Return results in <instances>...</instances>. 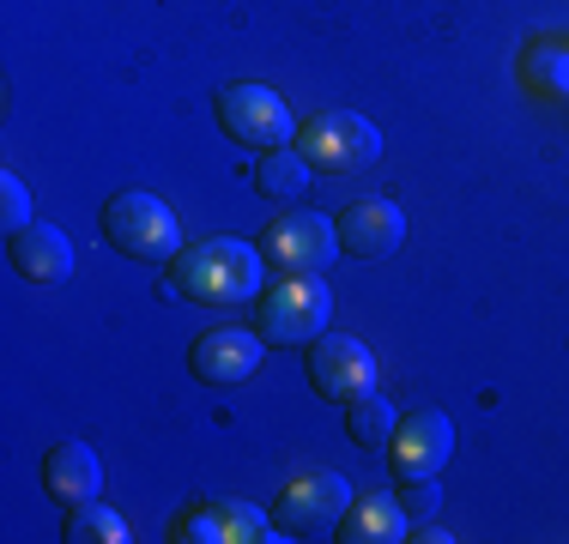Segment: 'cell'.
I'll use <instances>...</instances> for the list:
<instances>
[{
  "mask_svg": "<svg viewBox=\"0 0 569 544\" xmlns=\"http://www.w3.org/2000/svg\"><path fill=\"white\" fill-rule=\"evenodd\" d=\"M333 321V291L321 284V272H279L273 291L254 296V333L267 345H309L316 333H328Z\"/></svg>",
  "mask_w": 569,
  "mask_h": 544,
  "instance_id": "2",
  "label": "cell"
},
{
  "mask_svg": "<svg viewBox=\"0 0 569 544\" xmlns=\"http://www.w3.org/2000/svg\"><path fill=\"white\" fill-rule=\"evenodd\" d=\"M340 254V230L321 212H279L261 236V261L273 272H328V261Z\"/></svg>",
  "mask_w": 569,
  "mask_h": 544,
  "instance_id": "8",
  "label": "cell"
},
{
  "mask_svg": "<svg viewBox=\"0 0 569 544\" xmlns=\"http://www.w3.org/2000/svg\"><path fill=\"white\" fill-rule=\"evenodd\" d=\"M176 284L188 303H207V309H224V303H242V296H261V254L237 236H207L194 249L176 254Z\"/></svg>",
  "mask_w": 569,
  "mask_h": 544,
  "instance_id": "1",
  "label": "cell"
},
{
  "mask_svg": "<svg viewBox=\"0 0 569 544\" xmlns=\"http://www.w3.org/2000/svg\"><path fill=\"white\" fill-rule=\"evenodd\" d=\"M261 357H267V339L261 333H242V326H212V333L194 339L188 370H194V381H207V387H242V381L261 370Z\"/></svg>",
  "mask_w": 569,
  "mask_h": 544,
  "instance_id": "10",
  "label": "cell"
},
{
  "mask_svg": "<svg viewBox=\"0 0 569 544\" xmlns=\"http://www.w3.org/2000/svg\"><path fill=\"white\" fill-rule=\"evenodd\" d=\"M291 145L303 152L309 170H328V175H358V170H370V163L382 158L376 121L351 115V109H321V115H309Z\"/></svg>",
  "mask_w": 569,
  "mask_h": 544,
  "instance_id": "4",
  "label": "cell"
},
{
  "mask_svg": "<svg viewBox=\"0 0 569 544\" xmlns=\"http://www.w3.org/2000/svg\"><path fill=\"white\" fill-rule=\"evenodd\" d=\"M400 508H406V521H430V514H437V484H430V478H406Z\"/></svg>",
  "mask_w": 569,
  "mask_h": 544,
  "instance_id": "22",
  "label": "cell"
},
{
  "mask_svg": "<svg viewBox=\"0 0 569 544\" xmlns=\"http://www.w3.org/2000/svg\"><path fill=\"white\" fill-rule=\"evenodd\" d=\"M212 109H219V128L230 140L254 145V152H279V145L297 140V121L273 85H224L212 98Z\"/></svg>",
  "mask_w": 569,
  "mask_h": 544,
  "instance_id": "5",
  "label": "cell"
},
{
  "mask_svg": "<svg viewBox=\"0 0 569 544\" xmlns=\"http://www.w3.org/2000/svg\"><path fill=\"white\" fill-rule=\"evenodd\" d=\"M7 261L31 284H67L73 279V242H67V230L37 218V224H24L19 236H7Z\"/></svg>",
  "mask_w": 569,
  "mask_h": 544,
  "instance_id": "12",
  "label": "cell"
},
{
  "mask_svg": "<svg viewBox=\"0 0 569 544\" xmlns=\"http://www.w3.org/2000/svg\"><path fill=\"white\" fill-rule=\"evenodd\" d=\"M346 508H351V484L340 472H297V478L279 490L273 526L284 538H321L346 521Z\"/></svg>",
  "mask_w": 569,
  "mask_h": 544,
  "instance_id": "6",
  "label": "cell"
},
{
  "mask_svg": "<svg viewBox=\"0 0 569 544\" xmlns=\"http://www.w3.org/2000/svg\"><path fill=\"white\" fill-rule=\"evenodd\" d=\"M24 224H37V212H31V194H24V182L19 175H0V230H7V236H19Z\"/></svg>",
  "mask_w": 569,
  "mask_h": 544,
  "instance_id": "21",
  "label": "cell"
},
{
  "mask_svg": "<svg viewBox=\"0 0 569 544\" xmlns=\"http://www.w3.org/2000/svg\"><path fill=\"white\" fill-rule=\"evenodd\" d=\"M219 514H224L230 544H267V538H279L273 521H267L261 508H249V502H219Z\"/></svg>",
  "mask_w": 569,
  "mask_h": 544,
  "instance_id": "20",
  "label": "cell"
},
{
  "mask_svg": "<svg viewBox=\"0 0 569 544\" xmlns=\"http://www.w3.org/2000/svg\"><path fill=\"white\" fill-rule=\"evenodd\" d=\"M61 538H67V544H128V521L91 496V502H79V508H67Z\"/></svg>",
  "mask_w": 569,
  "mask_h": 544,
  "instance_id": "17",
  "label": "cell"
},
{
  "mask_svg": "<svg viewBox=\"0 0 569 544\" xmlns=\"http://www.w3.org/2000/svg\"><path fill=\"white\" fill-rule=\"evenodd\" d=\"M333 538L340 544H400L412 533H406L400 496H351V508H346V521H340Z\"/></svg>",
  "mask_w": 569,
  "mask_h": 544,
  "instance_id": "14",
  "label": "cell"
},
{
  "mask_svg": "<svg viewBox=\"0 0 569 544\" xmlns=\"http://www.w3.org/2000/svg\"><path fill=\"white\" fill-rule=\"evenodd\" d=\"M103 490V466L86 442H56L43 454V496H56L61 508H79Z\"/></svg>",
  "mask_w": 569,
  "mask_h": 544,
  "instance_id": "13",
  "label": "cell"
},
{
  "mask_svg": "<svg viewBox=\"0 0 569 544\" xmlns=\"http://www.w3.org/2000/svg\"><path fill=\"white\" fill-rule=\"evenodd\" d=\"M170 538H176V544H230V533H224V514H219V502H194V508H188V514H176Z\"/></svg>",
  "mask_w": 569,
  "mask_h": 544,
  "instance_id": "19",
  "label": "cell"
},
{
  "mask_svg": "<svg viewBox=\"0 0 569 544\" xmlns=\"http://www.w3.org/2000/svg\"><path fill=\"white\" fill-rule=\"evenodd\" d=\"M333 230H340V254H351V261H388L406 242V212L395 200H351L333 218Z\"/></svg>",
  "mask_w": 569,
  "mask_h": 544,
  "instance_id": "11",
  "label": "cell"
},
{
  "mask_svg": "<svg viewBox=\"0 0 569 544\" xmlns=\"http://www.w3.org/2000/svg\"><path fill=\"white\" fill-rule=\"evenodd\" d=\"M455 454V424L449 412H437V405H425V412L400 417L395 442H388V460H395V478H437L442 466H449Z\"/></svg>",
  "mask_w": 569,
  "mask_h": 544,
  "instance_id": "9",
  "label": "cell"
},
{
  "mask_svg": "<svg viewBox=\"0 0 569 544\" xmlns=\"http://www.w3.org/2000/svg\"><path fill=\"white\" fill-rule=\"evenodd\" d=\"M254 188L273 200H297L309 188V163L297 145H279V152H261V163H254Z\"/></svg>",
  "mask_w": 569,
  "mask_h": 544,
  "instance_id": "16",
  "label": "cell"
},
{
  "mask_svg": "<svg viewBox=\"0 0 569 544\" xmlns=\"http://www.w3.org/2000/svg\"><path fill=\"white\" fill-rule=\"evenodd\" d=\"M103 242H110L116 254H128V261H146V266L182 254L176 212L158 194H146V188H121V194H110V206H103Z\"/></svg>",
  "mask_w": 569,
  "mask_h": 544,
  "instance_id": "3",
  "label": "cell"
},
{
  "mask_svg": "<svg viewBox=\"0 0 569 544\" xmlns=\"http://www.w3.org/2000/svg\"><path fill=\"white\" fill-rule=\"evenodd\" d=\"M521 85L539 91V98H569V49L539 43L521 54Z\"/></svg>",
  "mask_w": 569,
  "mask_h": 544,
  "instance_id": "18",
  "label": "cell"
},
{
  "mask_svg": "<svg viewBox=\"0 0 569 544\" xmlns=\"http://www.w3.org/2000/svg\"><path fill=\"white\" fill-rule=\"evenodd\" d=\"M395 430H400V417H395V405H388L382 393H363V400H351V412H346V435L363 447V454H388Z\"/></svg>",
  "mask_w": 569,
  "mask_h": 544,
  "instance_id": "15",
  "label": "cell"
},
{
  "mask_svg": "<svg viewBox=\"0 0 569 544\" xmlns=\"http://www.w3.org/2000/svg\"><path fill=\"white\" fill-rule=\"evenodd\" d=\"M309 387L321 393V400H363V393H376V351L363 345V339H346V333H316L309 339Z\"/></svg>",
  "mask_w": 569,
  "mask_h": 544,
  "instance_id": "7",
  "label": "cell"
}]
</instances>
